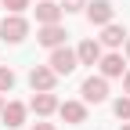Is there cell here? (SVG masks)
<instances>
[{
  "mask_svg": "<svg viewBox=\"0 0 130 130\" xmlns=\"http://www.w3.org/2000/svg\"><path fill=\"white\" fill-rule=\"evenodd\" d=\"M79 94H83V105H101L108 98V79L105 76H87L83 87H79Z\"/></svg>",
  "mask_w": 130,
  "mask_h": 130,
  "instance_id": "cell-1",
  "label": "cell"
},
{
  "mask_svg": "<svg viewBox=\"0 0 130 130\" xmlns=\"http://www.w3.org/2000/svg\"><path fill=\"white\" fill-rule=\"evenodd\" d=\"M0 36H4L7 43H22L29 36V22L22 18V14H7V18L0 22Z\"/></svg>",
  "mask_w": 130,
  "mask_h": 130,
  "instance_id": "cell-2",
  "label": "cell"
},
{
  "mask_svg": "<svg viewBox=\"0 0 130 130\" xmlns=\"http://www.w3.org/2000/svg\"><path fill=\"white\" fill-rule=\"evenodd\" d=\"M47 65L54 69V76H69L76 65H79V58H76V51H69V47L61 43V47H54V51H51V61H47Z\"/></svg>",
  "mask_w": 130,
  "mask_h": 130,
  "instance_id": "cell-3",
  "label": "cell"
},
{
  "mask_svg": "<svg viewBox=\"0 0 130 130\" xmlns=\"http://www.w3.org/2000/svg\"><path fill=\"white\" fill-rule=\"evenodd\" d=\"M112 18H116V4L112 0H94V4H87V22L90 25H108Z\"/></svg>",
  "mask_w": 130,
  "mask_h": 130,
  "instance_id": "cell-4",
  "label": "cell"
},
{
  "mask_svg": "<svg viewBox=\"0 0 130 130\" xmlns=\"http://www.w3.org/2000/svg\"><path fill=\"white\" fill-rule=\"evenodd\" d=\"M54 69L51 65H32V72H29V87L32 90H54Z\"/></svg>",
  "mask_w": 130,
  "mask_h": 130,
  "instance_id": "cell-5",
  "label": "cell"
},
{
  "mask_svg": "<svg viewBox=\"0 0 130 130\" xmlns=\"http://www.w3.org/2000/svg\"><path fill=\"white\" fill-rule=\"evenodd\" d=\"M58 105H61V101H58L51 90H36L32 101H29V108L36 112V116H51V112H58Z\"/></svg>",
  "mask_w": 130,
  "mask_h": 130,
  "instance_id": "cell-6",
  "label": "cell"
},
{
  "mask_svg": "<svg viewBox=\"0 0 130 130\" xmlns=\"http://www.w3.org/2000/svg\"><path fill=\"white\" fill-rule=\"evenodd\" d=\"M61 11H65V7H58L54 0H40L36 22H40V25H58V22H61Z\"/></svg>",
  "mask_w": 130,
  "mask_h": 130,
  "instance_id": "cell-7",
  "label": "cell"
},
{
  "mask_svg": "<svg viewBox=\"0 0 130 130\" xmlns=\"http://www.w3.org/2000/svg\"><path fill=\"white\" fill-rule=\"evenodd\" d=\"M65 36H69V32H65L61 25H40V32H36V40H40L43 47H51V51L65 43Z\"/></svg>",
  "mask_w": 130,
  "mask_h": 130,
  "instance_id": "cell-8",
  "label": "cell"
},
{
  "mask_svg": "<svg viewBox=\"0 0 130 130\" xmlns=\"http://www.w3.org/2000/svg\"><path fill=\"white\" fill-rule=\"evenodd\" d=\"M76 58H79V65H98L101 61V43L98 40H83L76 47Z\"/></svg>",
  "mask_w": 130,
  "mask_h": 130,
  "instance_id": "cell-9",
  "label": "cell"
},
{
  "mask_svg": "<svg viewBox=\"0 0 130 130\" xmlns=\"http://www.w3.org/2000/svg\"><path fill=\"white\" fill-rule=\"evenodd\" d=\"M58 112H61L65 123H83V119H87V105H83V101H61Z\"/></svg>",
  "mask_w": 130,
  "mask_h": 130,
  "instance_id": "cell-10",
  "label": "cell"
},
{
  "mask_svg": "<svg viewBox=\"0 0 130 130\" xmlns=\"http://www.w3.org/2000/svg\"><path fill=\"white\" fill-rule=\"evenodd\" d=\"M0 116H4L7 130H14V126H22V123H25V105H22V101H7Z\"/></svg>",
  "mask_w": 130,
  "mask_h": 130,
  "instance_id": "cell-11",
  "label": "cell"
},
{
  "mask_svg": "<svg viewBox=\"0 0 130 130\" xmlns=\"http://www.w3.org/2000/svg\"><path fill=\"white\" fill-rule=\"evenodd\" d=\"M101 76L105 79H116V76H123L126 69H123V54H101Z\"/></svg>",
  "mask_w": 130,
  "mask_h": 130,
  "instance_id": "cell-12",
  "label": "cell"
},
{
  "mask_svg": "<svg viewBox=\"0 0 130 130\" xmlns=\"http://www.w3.org/2000/svg\"><path fill=\"white\" fill-rule=\"evenodd\" d=\"M123 40H126V29H123V25H116V22L101 25V43H105V47H119Z\"/></svg>",
  "mask_w": 130,
  "mask_h": 130,
  "instance_id": "cell-13",
  "label": "cell"
},
{
  "mask_svg": "<svg viewBox=\"0 0 130 130\" xmlns=\"http://www.w3.org/2000/svg\"><path fill=\"white\" fill-rule=\"evenodd\" d=\"M112 108H116V116H119V119H130V94L116 98V105H112Z\"/></svg>",
  "mask_w": 130,
  "mask_h": 130,
  "instance_id": "cell-14",
  "label": "cell"
},
{
  "mask_svg": "<svg viewBox=\"0 0 130 130\" xmlns=\"http://www.w3.org/2000/svg\"><path fill=\"white\" fill-rule=\"evenodd\" d=\"M11 87H14V72L7 69V65H0V94L11 90Z\"/></svg>",
  "mask_w": 130,
  "mask_h": 130,
  "instance_id": "cell-15",
  "label": "cell"
},
{
  "mask_svg": "<svg viewBox=\"0 0 130 130\" xmlns=\"http://www.w3.org/2000/svg\"><path fill=\"white\" fill-rule=\"evenodd\" d=\"M0 4H4V7H7L11 14H22V11L29 7V0H0Z\"/></svg>",
  "mask_w": 130,
  "mask_h": 130,
  "instance_id": "cell-16",
  "label": "cell"
},
{
  "mask_svg": "<svg viewBox=\"0 0 130 130\" xmlns=\"http://www.w3.org/2000/svg\"><path fill=\"white\" fill-rule=\"evenodd\" d=\"M61 4H65V11H79V7H87L83 0H61Z\"/></svg>",
  "mask_w": 130,
  "mask_h": 130,
  "instance_id": "cell-17",
  "label": "cell"
},
{
  "mask_svg": "<svg viewBox=\"0 0 130 130\" xmlns=\"http://www.w3.org/2000/svg\"><path fill=\"white\" fill-rule=\"evenodd\" d=\"M32 130H54L51 123H36V126H32Z\"/></svg>",
  "mask_w": 130,
  "mask_h": 130,
  "instance_id": "cell-18",
  "label": "cell"
},
{
  "mask_svg": "<svg viewBox=\"0 0 130 130\" xmlns=\"http://www.w3.org/2000/svg\"><path fill=\"white\" fill-rule=\"evenodd\" d=\"M123 87H126V94H130V72H123Z\"/></svg>",
  "mask_w": 130,
  "mask_h": 130,
  "instance_id": "cell-19",
  "label": "cell"
},
{
  "mask_svg": "<svg viewBox=\"0 0 130 130\" xmlns=\"http://www.w3.org/2000/svg\"><path fill=\"white\" fill-rule=\"evenodd\" d=\"M119 130H130V123H123V126H119Z\"/></svg>",
  "mask_w": 130,
  "mask_h": 130,
  "instance_id": "cell-20",
  "label": "cell"
},
{
  "mask_svg": "<svg viewBox=\"0 0 130 130\" xmlns=\"http://www.w3.org/2000/svg\"><path fill=\"white\" fill-rule=\"evenodd\" d=\"M0 112H4V98H0Z\"/></svg>",
  "mask_w": 130,
  "mask_h": 130,
  "instance_id": "cell-21",
  "label": "cell"
},
{
  "mask_svg": "<svg viewBox=\"0 0 130 130\" xmlns=\"http://www.w3.org/2000/svg\"><path fill=\"white\" fill-rule=\"evenodd\" d=\"M126 54H130V40H126Z\"/></svg>",
  "mask_w": 130,
  "mask_h": 130,
  "instance_id": "cell-22",
  "label": "cell"
},
{
  "mask_svg": "<svg viewBox=\"0 0 130 130\" xmlns=\"http://www.w3.org/2000/svg\"><path fill=\"white\" fill-rule=\"evenodd\" d=\"M0 7H4V4H0Z\"/></svg>",
  "mask_w": 130,
  "mask_h": 130,
  "instance_id": "cell-23",
  "label": "cell"
}]
</instances>
